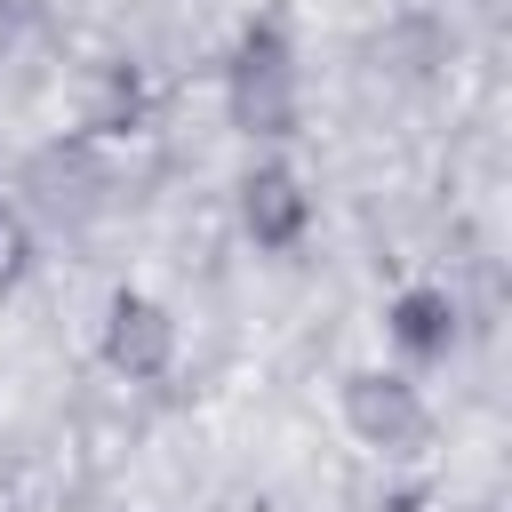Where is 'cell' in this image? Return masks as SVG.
I'll list each match as a JSON object with an SVG mask.
<instances>
[{"instance_id": "cell-1", "label": "cell", "mask_w": 512, "mask_h": 512, "mask_svg": "<svg viewBox=\"0 0 512 512\" xmlns=\"http://www.w3.org/2000/svg\"><path fill=\"white\" fill-rule=\"evenodd\" d=\"M224 104H232L240 136H288L296 128V48L272 16L240 32V48L224 64Z\"/></svg>"}, {"instance_id": "cell-2", "label": "cell", "mask_w": 512, "mask_h": 512, "mask_svg": "<svg viewBox=\"0 0 512 512\" xmlns=\"http://www.w3.org/2000/svg\"><path fill=\"white\" fill-rule=\"evenodd\" d=\"M168 360H176V320H168V304L120 288V296L104 304V368L128 376V384H144V376H168Z\"/></svg>"}, {"instance_id": "cell-3", "label": "cell", "mask_w": 512, "mask_h": 512, "mask_svg": "<svg viewBox=\"0 0 512 512\" xmlns=\"http://www.w3.org/2000/svg\"><path fill=\"white\" fill-rule=\"evenodd\" d=\"M344 424H352L368 448H416L432 416H424V400H416V384H408V376L360 368V376L344 384Z\"/></svg>"}, {"instance_id": "cell-4", "label": "cell", "mask_w": 512, "mask_h": 512, "mask_svg": "<svg viewBox=\"0 0 512 512\" xmlns=\"http://www.w3.org/2000/svg\"><path fill=\"white\" fill-rule=\"evenodd\" d=\"M240 224H248L256 248H296V240H304L312 200H304V184H296L288 160H264V168L240 176Z\"/></svg>"}, {"instance_id": "cell-5", "label": "cell", "mask_w": 512, "mask_h": 512, "mask_svg": "<svg viewBox=\"0 0 512 512\" xmlns=\"http://www.w3.org/2000/svg\"><path fill=\"white\" fill-rule=\"evenodd\" d=\"M384 336L408 352V360H440L456 344V296L448 288H400L384 304Z\"/></svg>"}, {"instance_id": "cell-6", "label": "cell", "mask_w": 512, "mask_h": 512, "mask_svg": "<svg viewBox=\"0 0 512 512\" xmlns=\"http://www.w3.org/2000/svg\"><path fill=\"white\" fill-rule=\"evenodd\" d=\"M24 256H32V232H24V216H16V208H0V280H16V272H24Z\"/></svg>"}, {"instance_id": "cell-7", "label": "cell", "mask_w": 512, "mask_h": 512, "mask_svg": "<svg viewBox=\"0 0 512 512\" xmlns=\"http://www.w3.org/2000/svg\"><path fill=\"white\" fill-rule=\"evenodd\" d=\"M24 40V0H0V56Z\"/></svg>"}]
</instances>
